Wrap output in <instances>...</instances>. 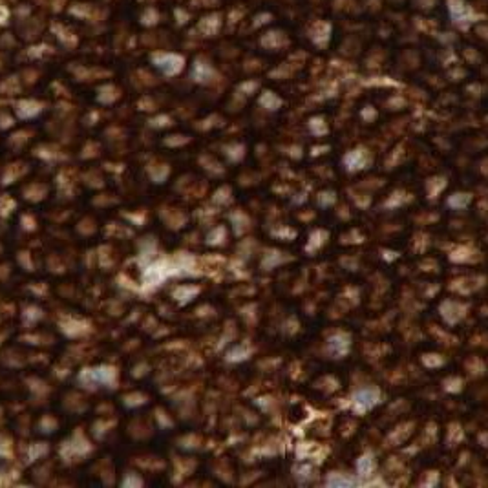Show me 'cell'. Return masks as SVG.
<instances>
[{"label": "cell", "instance_id": "obj_1", "mask_svg": "<svg viewBox=\"0 0 488 488\" xmlns=\"http://www.w3.org/2000/svg\"><path fill=\"white\" fill-rule=\"evenodd\" d=\"M355 399H357V402H359V404H364V406L368 408V406L375 404V401H377V391H371V389H366V391H360V393L357 395Z\"/></svg>", "mask_w": 488, "mask_h": 488}]
</instances>
